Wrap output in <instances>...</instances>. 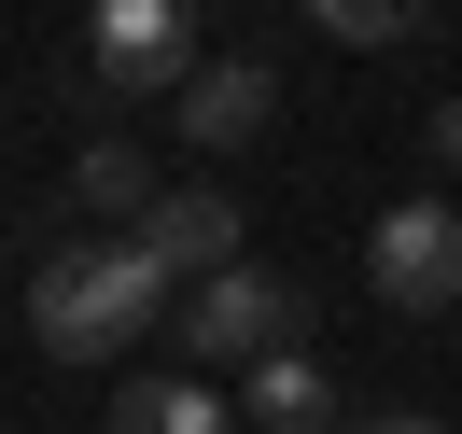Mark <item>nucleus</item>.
<instances>
[{
	"instance_id": "1",
	"label": "nucleus",
	"mask_w": 462,
	"mask_h": 434,
	"mask_svg": "<svg viewBox=\"0 0 462 434\" xmlns=\"http://www.w3.org/2000/svg\"><path fill=\"white\" fill-rule=\"evenodd\" d=\"M169 309H182V281L141 238H70V253L29 266V337L57 350V365H113V350H141Z\"/></svg>"
},
{
	"instance_id": "2",
	"label": "nucleus",
	"mask_w": 462,
	"mask_h": 434,
	"mask_svg": "<svg viewBox=\"0 0 462 434\" xmlns=\"http://www.w3.org/2000/svg\"><path fill=\"white\" fill-rule=\"evenodd\" d=\"M182 350H197V365H266V350H294V281H266V266H210L197 294H182Z\"/></svg>"
},
{
	"instance_id": "3",
	"label": "nucleus",
	"mask_w": 462,
	"mask_h": 434,
	"mask_svg": "<svg viewBox=\"0 0 462 434\" xmlns=\"http://www.w3.org/2000/svg\"><path fill=\"white\" fill-rule=\"evenodd\" d=\"M85 57H98V85H113V98H169V85H197V0H98Z\"/></svg>"
},
{
	"instance_id": "4",
	"label": "nucleus",
	"mask_w": 462,
	"mask_h": 434,
	"mask_svg": "<svg viewBox=\"0 0 462 434\" xmlns=\"http://www.w3.org/2000/svg\"><path fill=\"white\" fill-rule=\"evenodd\" d=\"M365 281L393 294V309H448L462 294V210L448 197H393L365 225Z\"/></svg>"
},
{
	"instance_id": "5",
	"label": "nucleus",
	"mask_w": 462,
	"mask_h": 434,
	"mask_svg": "<svg viewBox=\"0 0 462 434\" xmlns=\"http://www.w3.org/2000/svg\"><path fill=\"white\" fill-rule=\"evenodd\" d=\"M266 126H281V70H266V57L182 85V141H197V154H238V141H266Z\"/></svg>"
},
{
	"instance_id": "6",
	"label": "nucleus",
	"mask_w": 462,
	"mask_h": 434,
	"mask_svg": "<svg viewBox=\"0 0 462 434\" xmlns=\"http://www.w3.org/2000/svg\"><path fill=\"white\" fill-rule=\"evenodd\" d=\"M141 253L169 266V281H210V266H238V210L210 197V182H169V197L141 210Z\"/></svg>"
},
{
	"instance_id": "7",
	"label": "nucleus",
	"mask_w": 462,
	"mask_h": 434,
	"mask_svg": "<svg viewBox=\"0 0 462 434\" xmlns=\"http://www.w3.org/2000/svg\"><path fill=\"white\" fill-rule=\"evenodd\" d=\"M253 392H238V420L253 434H337V378L309 365V350H266V365H238Z\"/></svg>"
},
{
	"instance_id": "8",
	"label": "nucleus",
	"mask_w": 462,
	"mask_h": 434,
	"mask_svg": "<svg viewBox=\"0 0 462 434\" xmlns=\"http://www.w3.org/2000/svg\"><path fill=\"white\" fill-rule=\"evenodd\" d=\"M113 434H238V406L210 378H126L113 392Z\"/></svg>"
},
{
	"instance_id": "9",
	"label": "nucleus",
	"mask_w": 462,
	"mask_h": 434,
	"mask_svg": "<svg viewBox=\"0 0 462 434\" xmlns=\"http://www.w3.org/2000/svg\"><path fill=\"white\" fill-rule=\"evenodd\" d=\"M70 182H85V210H154V169H141L126 141H98V154H85Z\"/></svg>"
},
{
	"instance_id": "10",
	"label": "nucleus",
	"mask_w": 462,
	"mask_h": 434,
	"mask_svg": "<svg viewBox=\"0 0 462 434\" xmlns=\"http://www.w3.org/2000/svg\"><path fill=\"white\" fill-rule=\"evenodd\" d=\"M309 14H322L337 42H406V29L434 14V0H309Z\"/></svg>"
},
{
	"instance_id": "11",
	"label": "nucleus",
	"mask_w": 462,
	"mask_h": 434,
	"mask_svg": "<svg viewBox=\"0 0 462 434\" xmlns=\"http://www.w3.org/2000/svg\"><path fill=\"white\" fill-rule=\"evenodd\" d=\"M337 434H448V420H420V406H378V420H337Z\"/></svg>"
},
{
	"instance_id": "12",
	"label": "nucleus",
	"mask_w": 462,
	"mask_h": 434,
	"mask_svg": "<svg viewBox=\"0 0 462 434\" xmlns=\"http://www.w3.org/2000/svg\"><path fill=\"white\" fill-rule=\"evenodd\" d=\"M434 169H462V98H448V113H434Z\"/></svg>"
}]
</instances>
